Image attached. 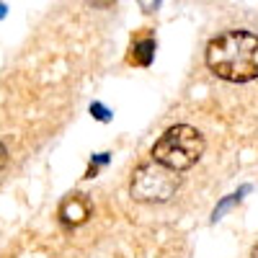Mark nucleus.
Segmentation results:
<instances>
[{
	"label": "nucleus",
	"mask_w": 258,
	"mask_h": 258,
	"mask_svg": "<svg viewBox=\"0 0 258 258\" xmlns=\"http://www.w3.org/2000/svg\"><path fill=\"white\" fill-rule=\"evenodd\" d=\"M109 160H111V155H109V153H101V155H96V158H93V163H91V168H88V173H85V176L93 178V176L98 173V168H101V165H106Z\"/></svg>",
	"instance_id": "obj_7"
},
{
	"label": "nucleus",
	"mask_w": 258,
	"mask_h": 258,
	"mask_svg": "<svg viewBox=\"0 0 258 258\" xmlns=\"http://www.w3.org/2000/svg\"><path fill=\"white\" fill-rule=\"evenodd\" d=\"M245 191H250V186H243V188H240L238 194H232L230 199H225V202H222V204H220L217 209H214V214H212V222H217V220L222 217V214H225V212H227V209H230L232 204H238V202L243 199V194H245Z\"/></svg>",
	"instance_id": "obj_6"
},
{
	"label": "nucleus",
	"mask_w": 258,
	"mask_h": 258,
	"mask_svg": "<svg viewBox=\"0 0 258 258\" xmlns=\"http://www.w3.org/2000/svg\"><path fill=\"white\" fill-rule=\"evenodd\" d=\"M91 114H93L98 121H109V119H111V111L106 109L103 103H98V101H93V103H91Z\"/></svg>",
	"instance_id": "obj_8"
},
{
	"label": "nucleus",
	"mask_w": 258,
	"mask_h": 258,
	"mask_svg": "<svg viewBox=\"0 0 258 258\" xmlns=\"http://www.w3.org/2000/svg\"><path fill=\"white\" fill-rule=\"evenodd\" d=\"M178 188H181L178 170L168 168L158 160L140 165L132 176V183H129L132 199L142 204H165L176 197Z\"/></svg>",
	"instance_id": "obj_3"
},
{
	"label": "nucleus",
	"mask_w": 258,
	"mask_h": 258,
	"mask_svg": "<svg viewBox=\"0 0 258 258\" xmlns=\"http://www.w3.org/2000/svg\"><path fill=\"white\" fill-rule=\"evenodd\" d=\"M155 39H142V41H135L132 44V54H129V62H135V64H142V68H150L155 59Z\"/></svg>",
	"instance_id": "obj_5"
},
{
	"label": "nucleus",
	"mask_w": 258,
	"mask_h": 258,
	"mask_svg": "<svg viewBox=\"0 0 258 258\" xmlns=\"http://www.w3.org/2000/svg\"><path fill=\"white\" fill-rule=\"evenodd\" d=\"M137 3L142 6L145 13H155V11L160 8V0H137Z\"/></svg>",
	"instance_id": "obj_9"
},
{
	"label": "nucleus",
	"mask_w": 258,
	"mask_h": 258,
	"mask_svg": "<svg viewBox=\"0 0 258 258\" xmlns=\"http://www.w3.org/2000/svg\"><path fill=\"white\" fill-rule=\"evenodd\" d=\"M204 137L197 126H188V124H176L170 126L168 132L155 142L153 147V160L173 168V170H188L194 168L202 155H204Z\"/></svg>",
	"instance_id": "obj_2"
},
{
	"label": "nucleus",
	"mask_w": 258,
	"mask_h": 258,
	"mask_svg": "<svg viewBox=\"0 0 258 258\" xmlns=\"http://www.w3.org/2000/svg\"><path fill=\"white\" fill-rule=\"evenodd\" d=\"M207 68L227 83H250L258 78V36L230 29L207 44Z\"/></svg>",
	"instance_id": "obj_1"
},
{
	"label": "nucleus",
	"mask_w": 258,
	"mask_h": 258,
	"mask_svg": "<svg viewBox=\"0 0 258 258\" xmlns=\"http://www.w3.org/2000/svg\"><path fill=\"white\" fill-rule=\"evenodd\" d=\"M88 3H91L93 8H111L116 0H88Z\"/></svg>",
	"instance_id": "obj_10"
},
{
	"label": "nucleus",
	"mask_w": 258,
	"mask_h": 258,
	"mask_svg": "<svg viewBox=\"0 0 258 258\" xmlns=\"http://www.w3.org/2000/svg\"><path fill=\"white\" fill-rule=\"evenodd\" d=\"M91 212H93L91 202L83 194H73V197H68L59 204V220L68 227H80L91 220Z\"/></svg>",
	"instance_id": "obj_4"
},
{
	"label": "nucleus",
	"mask_w": 258,
	"mask_h": 258,
	"mask_svg": "<svg viewBox=\"0 0 258 258\" xmlns=\"http://www.w3.org/2000/svg\"><path fill=\"white\" fill-rule=\"evenodd\" d=\"M6 163H8V147H6L3 142H0V170L6 168Z\"/></svg>",
	"instance_id": "obj_11"
},
{
	"label": "nucleus",
	"mask_w": 258,
	"mask_h": 258,
	"mask_svg": "<svg viewBox=\"0 0 258 258\" xmlns=\"http://www.w3.org/2000/svg\"><path fill=\"white\" fill-rule=\"evenodd\" d=\"M6 11H8V8H6V3H0V18H6Z\"/></svg>",
	"instance_id": "obj_12"
},
{
	"label": "nucleus",
	"mask_w": 258,
	"mask_h": 258,
	"mask_svg": "<svg viewBox=\"0 0 258 258\" xmlns=\"http://www.w3.org/2000/svg\"><path fill=\"white\" fill-rule=\"evenodd\" d=\"M250 258H258V243L253 245V250H250Z\"/></svg>",
	"instance_id": "obj_13"
}]
</instances>
